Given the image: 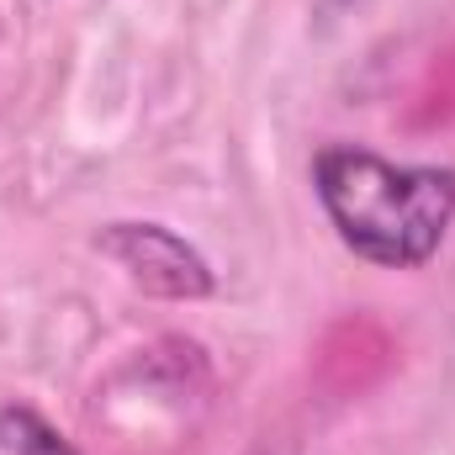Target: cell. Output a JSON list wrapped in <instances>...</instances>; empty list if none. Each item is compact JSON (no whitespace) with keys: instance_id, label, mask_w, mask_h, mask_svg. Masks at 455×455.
<instances>
[{"instance_id":"1","label":"cell","mask_w":455,"mask_h":455,"mask_svg":"<svg viewBox=\"0 0 455 455\" xmlns=\"http://www.w3.org/2000/svg\"><path fill=\"white\" fill-rule=\"evenodd\" d=\"M313 191L344 249L381 270L429 265L455 223L451 164H397L360 143L313 154Z\"/></svg>"},{"instance_id":"2","label":"cell","mask_w":455,"mask_h":455,"mask_svg":"<svg viewBox=\"0 0 455 455\" xmlns=\"http://www.w3.org/2000/svg\"><path fill=\"white\" fill-rule=\"evenodd\" d=\"M96 249L116 259L148 297L164 302H202L218 286L207 254L164 223H107L96 233Z\"/></svg>"},{"instance_id":"3","label":"cell","mask_w":455,"mask_h":455,"mask_svg":"<svg viewBox=\"0 0 455 455\" xmlns=\"http://www.w3.org/2000/svg\"><path fill=\"white\" fill-rule=\"evenodd\" d=\"M0 455H80V451L37 408L11 403V408H0Z\"/></svg>"}]
</instances>
